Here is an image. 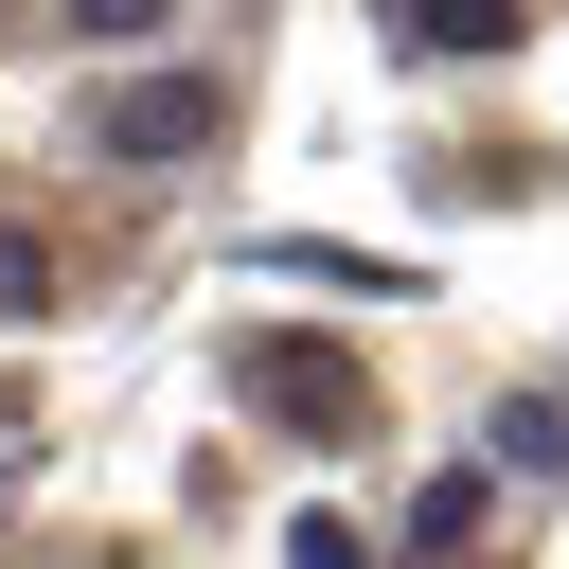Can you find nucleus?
Instances as JSON below:
<instances>
[{
    "instance_id": "1",
    "label": "nucleus",
    "mask_w": 569,
    "mask_h": 569,
    "mask_svg": "<svg viewBox=\"0 0 569 569\" xmlns=\"http://www.w3.org/2000/svg\"><path fill=\"white\" fill-rule=\"evenodd\" d=\"M231 391H249L284 445H373V373H356L338 338H249V356H231Z\"/></svg>"
},
{
    "instance_id": "2",
    "label": "nucleus",
    "mask_w": 569,
    "mask_h": 569,
    "mask_svg": "<svg viewBox=\"0 0 569 569\" xmlns=\"http://www.w3.org/2000/svg\"><path fill=\"white\" fill-rule=\"evenodd\" d=\"M89 142L142 160V178H160V160H213V142H231V89H213V71H124V89L89 107Z\"/></svg>"
},
{
    "instance_id": "3",
    "label": "nucleus",
    "mask_w": 569,
    "mask_h": 569,
    "mask_svg": "<svg viewBox=\"0 0 569 569\" xmlns=\"http://www.w3.org/2000/svg\"><path fill=\"white\" fill-rule=\"evenodd\" d=\"M391 36H409V53H516L533 0H391Z\"/></svg>"
},
{
    "instance_id": "4",
    "label": "nucleus",
    "mask_w": 569,
    "mask_h": 569,
    "mask_svg": "<svg viewBox=\"0 0 569 569\" xmlns=\"http://www.w3.org/2000/svg\"><path fill=\"white\" fill-rule=\"evenodd\" d=\"M498 462H516V480H569V391H516V409H498Z\"/></svg>"
},
{
    "instance_id": "5",
    "label": "nucleus",
    "mask_w": 569,
    "mask_h": 569,
    "mask_svg": "<svg viewBox=\"0 0 569 569\" xmlns=\"http://www.w3.org/2000/svg\"><path fill=\"white\" fill-rule=\"evenodd\" d=\"M53 36H89V53H142V36H178V0H53Z\"/></svg>"
},
{
    "instance_id": "6",
    "label": "nucleus",
    "mask_w": 569,
    "mask_h": 569,
    "mask_svg": "<svg viewBox=\"0 0 569 569\" xmlns=\"http://www.w3.org/2000/svg\"><path fill=\"white\" fill-rule=\"evenodd\" d=\"M462 533H480V462H445V480L409 498V551H462Z\"/></svg>"
},
{
    "instance_id": "7",
    "label": "nucleus",
    "mask_w": 569,
    "mask_h": 569,
    "mask_svg": "<svg viewBox=\"0 0 569 569\" xmlns=\"http://www.w3.org/2000/svg\"><path fill=\"white\" fill-rule=\"evenodd\" d=\"M0 320H53V249H36L18 213H0Z\"/></svg>"
},
{
    "instance_id": "8",
    "label": "nucleus",
    "mask_w": 569,
    "mask_h": 569,
    "mask_svg": "<svg viewBox=\"0 0 569 569\" xmlns=\"http://www.w3.org/2000/svg\"><path fill=\"white\" fill-rule=\"evenodd\" d=\"M284 569H356V533L338 516H284Z\"/></svg>"
},
{
    "instance_id": "9",
    "label": "nucleus",
    "mask_w": 569,
    "mask_h": 569,
    "mask_svg": "<svg viewBox=\"0 0 569 569\" xmlns=\"http://www.w3.org/2000/svg\"><path fill=\"white\" fill-rule=\"evenodd\" d=\"M0 427H18V391H0Z\"/></svg>"
}]
</instances>
